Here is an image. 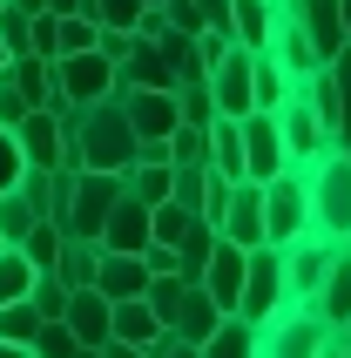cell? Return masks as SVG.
<instances>
[{
	"instance_id": "ba28073f",
	"label": "cell",
	"mask_w": 351,
	"mask_h": 358,
	"mask_svg": "<svg viewBox=\"0 0 351 358\" xmlns=\"http://www.w3.org/2000/svg\"><path fill=\"white\" fill-rule=\"evenodd\" d=\"M324 338H331V331H324L304 304H291V311H277V318L257 331V358H317Z\"/></svg>"
},
{
	"instance_id": "f35d334b",
	"label": "cell",
	"mask_w": 351,
	"mask_h": 358,
	"mask_svg": "<svg viewBox=\"0 0 351 358\" xmlns=\"http://www.w3.org/2000/svg\"><path fill=\"white\" fill-rule=\"evenodd\" d=\"M41 318H34V304L14 298V304H0V345H34Z\"/></svg>"
},
{
	"instance_id": "7c38bea8",
	"label": "cell",
	"mask_w": 351,
	"mask_h": 358,
	"mask_svg": "<svg viewBox=\"0 0 351 358\" xmlns=\"http://www.w3.org/2000/svg\"><path fill=\"white\" fill-rule=\"evenodd\" d=\"M236 129H243V182H271V176H284V142H277V122L264 115V108H250Z\"/></svg>"
},
{
	"instance_id": "9c48e42d",
	"label": "cell",
	"mask_w": 351,
	"mask_h": 358,
	"mask_svg": "<svg viewBox=\"0 0 351 358\" xmlns=\"http://www.w3.org/2000/svg\"><path fill=\"white\" fill-rule=\"evenodd\" d=\"M277 14H291V20H297V34L317 48V61H324V68H331V61L351 48V41H345V14H338V0H284Z\"/></svg>"
},
{
	"instance_id": "f1b7e54d",
	"label": "cell",
	"mask_w": 351,
	"mask_h": 358,
	"mask_svg": "<svg viewBox=\"0 0 351 358\" xmlns=\"http://www.w3.org/2000/svg\"><path fill=\"white\" fill-rule=\"evenodd\" d=\"M122 196H136L142 210L169 203V162H129L122 169Z\"/></svg>"
},
{
	"instance_id": "8d00e7d4",
	"label": "cell",
	"mask_w": 351,
	"mask_h": 358,
	"mask_svg": "<svg viewBox=\"0 0 351 358\" xmlns=\"http://www.w3.org/2000/svg\"><path fill=\"white\" fill-rule=\"evenodd\" d=\"M0 48H7V55H34V14H20V7H7V0H0Z\"/></svg>"
},
{
	"instance_id": "52a82bcc",
	"label": "cell",
	"mask_w": 351,
	"mask_h": 358,
	"mask_svg": "<svg viewBox=\"0 0 351 358\" xmlns=\"http://www.w3.org/2000/svg\"><path fill=\"white\" fill-rule=\"evenodd\" d=\"M48 75H55V88L75 101V108H88V101H115V61H101L95 48H88V55L48 61Z\"/></svg>"
},
{
	"instance_id": "7bdbcfd3",
	"label": "cell",
	"mask_w": 351,
	"mask_h": 358,
	"mask_svg": "<svg viewBox=\"0 0 351 358\" xmlns=\"http://www.w3.org/2000/svg\"><path fill=\"white\" fill-rule=\"evenodd\" d=\"M81 345H75V331L68 324H41L34 331V345H27V358H75Z\"/></svg>"
},
{
	"instance_id": "d6986e66",
	"label": "cell",
	"mask_w": 351,
	"mask_h": 358,
	"mask_svg": "<svg viewBox=\"0 0 351 358\" xmlns=\"http://www.w3.org/2000/svg\"><path fill=\"white\" fill-rule=\"evenodd\" d=\"M264 55H271L291 81H311L317 68H324V61H317V48L297 34V20H291V14H277V20H271V48H264Z\"/></svg>"
},
{
	"instance_id": "d590c367",
	"label": "cell",
	"mask_w": 351,
	"mask_h": 358,
	"mask_svg": "<svg viewBox=\"0 0 351 358\" xmlns=\"http://www.w3.org/2000/svg\"><path fill=\"white\" fill-rule=\"evenodd\" d=\"M136 14H142V0H81V20L122 27V34H136Z\"/></svg>"
},
{
	"instance_id": "8fae6325",
	"label": "cell",
	"mask_w": 351,
	"mask_h": 358,
	"mask_svg": "<svg viewBox=\"0 0 351 358\" xmlns=\"http://www.w3.org/2000/svg\"><path fill=\"white\" fill-rule=\"evenodd\" d=\"M216 237L236 243V250H257L264 243V182H230V203L216 217Z\"/></svg>"
},
{
	"instance_id": "484cf974",
	"label": "cell",
	"mask_w": 351,
	"mask_h": 358,
	"mask_svg": "<svg viewBox=\"0 0 351 358\" xmlns=\"http://www.w3.org/2000/svg\"><path fill=\"white\" fill-rule=\"evenodd\" d=\"M95 264H101V243H88V237H61V250H55V278L68 284V291H88V284H95Z\"/></svg>"
},
{
	"instance_id": "7402d4cb",
	"label": "cell",
	"mask_w": 351,
	"mask_h": 358,
	"mask_svg": "<svg viewBox=\"0 0 351 358\" xmlns=\"http://www.w3.org/2000/svg\"><path fill=\"white\" fill-rule=\"evenodd\" d=\"M210 250H216V223H203V217H196V223H189V237L169 250V278L203 284V271H210Z\"/></svg>"
},
{
	"instance_id": "4dcf8cb0",
	"label": "cell",
	"mask_w": 351,
	"mask_h": 358,
	"mask_svg": "<svg viewBox=\"0 0 351 358\" xmlns=\"http://www.w3.org/2000/svg\"><path fill=\"white\" fill-rule=\"evenodd\" d=\"M196 358H257V331L243 318H223L210 338L196 345Z\"/></svg>"
},
{
	"instance_id": "83f0119b",
	"label": "cell",
	"mask_w": 351,
	"mask_h": 358,
	"mask_svg": "<svg viewBox=\"0 0 351 358\" xmlns=\"http://www.w3.org/2000/svg\"><path fill=\"white\" fill-rule=\"evenodd\" d=\"M223 324V311H216L210 298H203V284H189V298H182V311H176V324H169V338H182V345H203Z\"/></svg>"
},
{
	"instance_id": "91938a15",
	"label": "cell",
	"mask_w": 351,
	"mask_h": 358,
	"mask_svg": "<svg viewBox=\"0 0 351 358\" xmlns=\"http://www.w3.org/2000/svg\"><path fill=\"white\" fill-rule=\"evenodd\" d=\"M7 61H14V55H7V48H0V75H7Z\"/></svg>"
},
{
	"instance_id": "f6af8a7d",
	"label": "cell",
	"mask_w": 351,
	"mask_h": 358,
	"mask_svg": "<svg viewBox=\"0 0 351 358\" xmlns=\"http://www.w3.org/2000/svg\"><path fill=\"white\" fill-rule=\"evenodd\" d=\"M162 20H169L176 34H203V14H196V0H162Z\"/></svg>"
},
{
	"instance_id": "9a60e30c",
	"label": "cell",
	"mask_w": 351,
	"mask_h": 358,
	"mask_svg": "<svg viewBox=\"0 0 351 358\" xmlns=\"http://www.w3.org/2000/svg\"><path fill=\"white\" fill-rule=\"evenodd\" d=\"M122 115H129L136 142H169V129L182 122L176 115V88H136V95H122Z\"/></svg>"
},
{
	"instance_id": "9f6ffc18",
	"label": "cell",
	"mask_w": 351,
	"mask_h": 358,
	"mask_svg": "<svg viewBox=\"0 0 351 358\" xmlns=\"http://www.w3.org/2000/svg\"><path fill=\"white\" fill-rule=\"evenodd\" d=\"M338 14H345V41H351V0H338Z\"/></svg>"
},
{
	"instance_id": "ab89813d",
	"label": "cell",
	"mask_w": 351,
	"mask_h": 358,
	"mask_svg": "<svg viewBox=\"0 0 351 358\" xmlns=\"http://www.w3.org/2000/svg\"><path fill=\"white\" fill-rule=\"evenodd\" d=\"M34 291V264L20 257V250H0V304H14Z\"/></svg>"
},
{
	"instance_id": "db71d44e",
	"label": "cell",
	"mask_w": 351,
	"mask_h": 358,
	"mask_svg": "<svg viewBox=\"0 0 351 358\" xmlns=\"http://www.w3.org/2000/svg\"><path fill=\"white\" fill-rule=\"evenodd\" d=\"M7 7H20V14H41V7H48V0H7Z\"/></svg>"
},
{
	"instance_id": "cb8c5ba5",
	"label": "cell",
	"mask_w": 351,
	"mask_h": 358,
	"mask_svg": "<svg viewBox=\"0 0 351 358\" xmlns=\"http://www.w3.org/2000/svg\"><path fill=\"white\" fill-rule=\"evenodd\" d=\"M271 20H277L271 0H230V41L236 48L264 55V48H271Z\"/></svg>"
},
{
	"instance_id": "ee69618b",
	"label": "cell",
	"mask_w": 351,
	"mask_h": 358,
	"mask_svg": "<svg viewBox=\"0 0 351 358\" xmlns=\"http://www.w3.org/2000/svg\"><path fill=\"white\" fill-rule=\"evenodd\" d=\"M20 169H27V162H20V149H14V129H0V196L20 182Z\"/></svg>"
},
{
	"instance_id": "680465c9",
	"label": "cell",
	"mask_w": 351,
	"mask_h": 358,
	"mask_svg": "<svg viewBox=\"0 0 351 358\" xmlns=\"http://www.w3.org/2000/svg\"><path fill=\"white\" fill-rule=\"evenodd\" d=\"M338 338H345V358H351V324H345V331H338Z\"/></svg>"
},
{
	"instance_id": "8992f818",
	"label": "cell",
	"mask_w": 351,
	"mask_h": 358,
	"mask_svg": "<svg viewBox=\"0 0 351 358\" xmlns=\"http://www.w3.org/2000/svg\"><path fill=\"white\" fill-rule=\"evenodd\" d=\"M277 142H284V169H297V176H304V169H311L317 156H324V149H331V136H324V122L311 115V101H304V88H297L291 101H284V108H277Z\"/></svg>"
},
{
	"instance_id": "5b68a950",
	"label": "cell",
	"mask_w": 351,
	"mask_h": 358,
	"mask_svg": "<svg viewBox=\"0 0 351 358\" xmlns=\"http://www.w3.org/2000/svg\"><path fill=\"white\" fill-rule=\"evenodd\" d=\"M122 196V176H101V169H75V196H68V217H61V237H101V223Z\"/></svg>"
},
{
	"instance_id": "1f68e13d",
	"label": "cell",
	"mask_w": 351,
	"mask_h": 358,
	"mask_svg": "<svg viewBox=\"0 0 351 358\" xmlns=\"http://www.w3.org/2000/svg\"><path fill=\"white\" fill-rule=\"evenodd\" d=\"M169 169H210V129L176 122L169 129Z\"/></svg>"
},
{
	"instance_id": "7a4b0ae2",
	"label": "cell",
	"mask_w": 351,
	"mask_h": 358,
	"mask_svg": "<svg viewBox=\"0 0 351 358\" xmlns=\"http://www.w3.org/2000/svg\"><path fill=\"white\" fill-rule=\"evenodd\" d=\"M304 203H311V237L351 243V162L338 149H324L304 169Z\"/></svg>"
},
{
	"instance_id": "ffe728a7",
	"label": "cell",
	"mask_w": 351,
	"mask_h": 358,
	"mask_svg": "<svg viewBox=\"0 0 351 358\" xmlns=\"http://www.w3.org/2000/svg\"><path fill=\"white\" fill-rule=\"evenodd\" d=\"M142 284H149V264H142V257H115V250H101V264H95V291H101L108 304L142 298Z\"/></svg>"
},
{
	"instance_id": "c3c4849f",
	"label": "cell",
	"mask_w": 351,
	"mask_h": 358,
	"mask_svg": "<svg viewBox=\"0 0 351 358\" xmlns=\"http://www.w3.org/2000/svg\"><path fill=\"white\" fill-rule=\"evenodd\" d=\"M34 55L55 61V14H34Z\"/></svg>"
},
{
	"instance_id": "60d3db41",
	"label": "cell",
	"mask_w": 351,
	"mask_h": 358,
	"mask_svg": "<svg viewBox=\"0 0 351 358\" xmlns=\"http://www.w3.org/2000/svg\"><path fill=\"white\" fill-rule=\"evenodd\" d=\"M55 250H61V230H55V223H48V217H41L34 230L20 237V257L34 264V271H55Z\"/></svg>"
},
{
	"instance_id": "681fc988",
	"label": "cell",
	"mask_w": 351,
	"mask_h": 358,
	"mask_svg": "<svg viewBox=\"0 0 351 358\" xmlns=\"http://www.w3.org/2000/svg\"><path fill=\"white\" fill-rule=\"evenodd\" d=\"M149 358H196V345H182V338H169V331H162V338L149 345Z\"/></svg>"
},
{
	"instance_id": "5bb4252c",
	"label": "cell",
	"mask_w": 351,
	"mask_h": 358,
	"mask_svg": "<svg viewBox=\"0 0 351 358\" xmlns=\"http://www.w3.org/2000/svg\"><path fill=\"white\" fill-rule=\"evenodd\" d=\"M14 149L27 169H61V149H68V136H61V122L48 115V108H27V115L14 122Z\"/></svg>"
},
{
	"instance_id": "4316f807",
	"label": "cell",
	"mask_w": 351,
	"mask_h": 358,
	"mask_svg": "<svg viewBox=\"0 0 351 358\" xmlns=\"http://www.w3.org/2000/svg\"><path fill=\"white\" fill-rule=\"evenodd\" d=\"M210 176L243 182V129H236L230 115H216V122H210Z\"/></svg>"
},
{
	"instance_id": "ac0fdd59",
	"label": "cell",
	"mask_w": 351,
	"mask_h": 358,
	"mask_svg": "<svg viewBox=\"0 0 351 358\" xmlns=\"http://www.w3.org/2000/svg\"><path fill=\"white\" fill-rule=\"evenodd\" d=\"M243 257H250V250H236V243H223V237H216L210 271H203V298H210L223 318L236 311V291H243Z\"/></svg>"
},
{
	"instance_id": "be15d7a7",
	"label": "cell",
	"mask_w": 351,
	"mask_h": 358,
	"mask_svg": "<svg viewBox=\"0 0 351 358\" xmlns=\"http://www.w3.org/2000/svg\"><path fill=\"white\" fill-rule=\"evenodd\" d=\"M0 250H7V243H0Z\"/></svg>"
},
{
	"instance_id": "f546056e",
	"label": "cell",
	"mask_w": 351,
	"mask_h": 358,
	"mask_svg": "<svg viewBox=\"0 0 351 358\" xmlns=\"http://www.w3.org/2000/svg\"><path fill=\"white\" fill-rule=\"evenodd\" d=\"M331 88H338V108H331V149L351 162V48L331 61Z\"/></svg>"
},
{
	"instance_id": "277c9868",
	"label": "cell",
	"mask_w": 351,
	"mask_h": 358,
	"mask_svg": "<svg viewBox=\"0 0 351 358\" xmlns=\"http://www.w3.org/2000/svg\"><path fill=\"white\" fill-rule=\"evenodd\" d=\"M297 237H311V203H304V176L284 169V176L264 182V243L284 250V243H297Z\"/></svg>"
},
{
	"instance_id": "836d02e7",
	"label": "cell",
	"mask_w": 351,
	"mask_h": 358,
	"mask_svg": "<svg viewBox=\"0 0 351 358\" xmlns=\"http://www.w3.org/2000/svg\"><path fill=\"white\" fill-rule=\"evenodd\" d=\"M182 298H189V284H182V278H149V284H142V304L156 311V324H162V331L176 324V311H182Z\"/></svg>"
},
{
	"instance_id": "e0dca14e",
	"label": "cell",
	"mask_w": 351,
	"mask_h": 358,
	"mask_svg": "<svg viewBox=\"0 0 351 358\" xmlns=\"http://www.w3.org/2000/svg\"><path fill=\"white\" fill-rule=\"evenodd\" d=\"M101 250H115V257H142L149 250V210H142L136 196H115V210H108V223H101Z\"/></svg>"
},
{
	"instance_id": "11a10c76",
	"label": "cell",
	"mask_w": 351,
	"mask_h": 358,
	"mask_svg": "<svg viewBox=\"0 0 351 358\" xmlns=\"http://www.w3.org/2000/svg\"><path fill=\"white\" fill-rule=\"evenodd\" d=\"M0 358H27V345H0Z\"/></svg>"
},
{
	"instance_id": "30bf717a",
	"label": "cell",
	"mask_w": 351,
	"mask_h": 358,
	"mask_svg": "<svg viewBox=\"0 0 351 358\" xmlns=\"http://www.w3.org/2000/svg\"><path fill=\"white\" fill-rule=\"evenodd\" d=\"M331 250H338V243H324V237H297V243L277 250V257H284V298H291V304H311L317 298V284H324V271H331Z\"/></svg>"
},
{
	"instance_id": "bcb514c9",
	"label": "cell",
	"mask_w": 351,
	"mask_h": 358,
	"mask_svg": "<svg viewBox=\"0 0 351 358\" xmlns=\"http://www.w3.org/2000/svg\"><path fill=\"white\" fill-rule=\"evenodd\" d=\"M230 48H236L230 34H196V61H203V75H210V68H216L223 55H230Z\"/></svg>"
},
{
	"instance_id": "e575fe53",
	"label": "cell",
	"mask_w": 351,
	"mask_h": 358,
	"mask_svg": "<svg viewBox=\"0 0 351 358\" xmlns=\"http://www.w3.org/2000/svg\"><path fill=\"white\" fill-rule=\"evenodd\" d=\"M27 304H34L41 324H61V311H68V284L55 278V271H34V291H27Z\"/></svg>"
},
{
	"instance_id": "3957f363",
	"label": "cell",
	"mask_w": 351,
	"mask_h": 358,
	"mask_svg": "<svg viewBox=\"0 0 351 358\" xmlns=\"http://www.w3.org/2000/svg\"><path fill=\"white\" fill-rule=\"evenodd\" d=\"M277 311H291V298H284V257H277L271 243H257L250 257H243V291H236L230 318H243L250 331H264Z\"/></svg>"
},
{
	"instance_id": "d4e9b609",
	"label": "cell",
	"mask_w": 351,
	"mask_h": 358,
	"mask_svg": "<svg viewBox=\"0 0 351 358\" xmlns=\"http://www.w3.org/2000/svg\"><path fill=\"white\" fill-rule=\"evenodd\" d=\"M108 338L142 345V352H149V345L162 338V324H156V311H149L142 298H129V304H108Z\"/></svg>"
},
{
	"instance_id": "7dc6e473",
	"label": "cell",
	"mask_w": 351,
	"mask_h": 358,
	"mask_svg": "<svg viewBox=\"0 0 351 358\" xmlns=\"http://www.w3.org/2000/svg\"><path fill=\"white\" fill-rule=\"evenodd\" d=\"M20 115H27V101H20V88H14V81L0 75V129H14Z\"/></svg>"
},
{
	"instance_id": "816d5d0a",
	"label": "cell",
	"mask_w": 351,
	"mask_h": 358,
	"mask_svg": "<svg viewBox=\"0 0 351 358\" xmlns=\"http://www.w3.org/2000/svg\"><path fill=\"white\" fill-rule=\"evenodd\" d=\"M41 14H55V20H68V14H81V0H48Z\"/></svg>"
},
{
	"instance_id": "f5cc1de1",
	"label": "cell",
	"mask_w": 351,
	"mask_h": 358,
	"mask_svg": "<svg viewBox=\"0 0 351 358\" xmlns=\"http://www.w3.org/2000/svg\"><path fill=\"white\" fill-rule=\"evenodd\" d=\"M317 358H345V338H338V331H331V338L317 345Z\"/></svg>"
},
{
	"instance_id": "74e56055",
	"label": "cell",
	"mask_w": 351,
	"mask_h": 358,
	"mask_svg": "<svg viewBox=\"0 0 351 358\" xmlns=\"http://www.w3.org/2000/svg\"><path fill=\"white\" fill-rule=\"evenodd\" d=\"M34 203H20L14 189H7V196H0V243H7V250H20V237H27V230H34Z\"/></svg>"
},
{
	"instance_id": "6125c7cd",
	"label": "cell",
	"mask_w": 351,
	"mask_h": 358,
	"mask_svg": "<svg viewBox=\"0 0 351 358\" xmlns=\"http://www.w3.org/2000/svg\"><path fill=\"white\" fill-rule=\"evenodd\" d=\"M271 7H284V0H271Z\"/></svg>"
},
{
	"instance_id": "4fadbf2b",
	"label": "cell",
	"mask_w": 351,
	"mask_h": 358,
	"mask_svg": "<svg viewBox=\"0 0 351 358\" xmlns=\"http://www.w3.org/2000/svg\"><path fill=\"white\" fill-rule=\"evenodd\" d=\"M324 331H345L351 324V243H338L331 250V271H324V284H317V298L304 304Z\"/></svg>"
},
{
	"instance_id": "d6a6232c",
	"label": "cell",
	"mask_w": 351,
	"mask_h": 358,
	"mask_svg": "<svg viewBox=\"0 0 351 358\" xmlns=\"http://www.w3.org/2000/svg\"><path fill=\"white\" fill-rule=\"evenodd\" d=\"M189 223H196V210H182V203H156V210H149V243L176 250V243L189 237Z\"/></svg>"
},
{
	"instance_id": "6da1fadb",
	"label": "cell",
	"mask_w": 351,
	"mask_h": 358,
	"mask_svg": "<svg viewBox=\"0 0 351 358\" xmlns=\"http://www.w3.org/2000/svg\"><path fill=\"white\" fill-rule=\"evenodd\" d=\"M61 169H101V176H122L136 162V129L122 115V101H88V108H61Z\"/></svg>"
},
{
	"instance_id": "603a6c76",
	"label": "cell",
	"mask_w": 351,
	"mask_h": 358,
	"mask_svg": "<svg viewBox=\"0 0 351 358\" xmlns=\"http://www.w3.org/2000/svg\"><path fill=\"white\" fill-rule=\"evenodd\" d=\"M297 88H304V81H291V75H284V68H277L271 55H250V108L277 115V108H284V101H291Z\"/></svg>"
},
{
	"instance_id": "94428289",
	"label": "cell",
	"mask_w": 351,
	"mask_h": 358,
	"mask_svg": "<svg viewBox=\"0 0 351 358\" xmlns=\"http://www.w3.org/2000/svg\"><path fill=\"white\" fill-rule=\"evenodd\" d=\"M142 7H162V0H142Z\"/></svg>"
},
{
	"instance_id": "44dd1931",
	"label": "cell",
	"mask_w": 351,
	"mask_h": 358,
	"mask_svg": "<svg viewBox=\"0 0 351 358\" xmlns=\"http://www.w3.org/2000/svg\"><path fill=\"white\" fill-rule=\"evenodd\" d=\"M61 324L75 331V345H108V298H101L95 284H88V291H68Z\"/></svg>"
},
{
	"instance_id": "6f0895ef",
	"label": "cell",
	"mask_w": 351,
	"mask_h": 358,
	"mask_svg": "<svg viewBox=\"0 0 351 358\" xmlns=\"http://www.w3.org/2000/svg\"><path fill=\"white\" fill-rule=\"evenodd\" d=\"M75 358H101V352H95V345H81V352H75Z\"/></svg>"
},
{
	"instance_id": "f907efd6",
	"label": "cell",
	"mask_w": 351,
	"mask_h": 358,
	"mask_svg": "<svg viewBox=\"0 0 351 358\" xmlns=\"http://www.w3.org/2000/svg\"><path fill=\"white\" fill-rule=\"evenodd\" d=\"M95 352H101V358H149V352H142V345H122V338H108V345H95Z\"/></svg>"
},
{
	"instance_id": "b9f144b4",
	"label": "cell",
	"mask_w": 351,
	"mask_h": 358,
	"mask_svg": "<svg viewBox=\"0 0 351 358\" xmlns=\"http://www.w3.org/2000/svg\"><path fill=\"white\" fill-rule=\"evenodd\" d=\"M95 20H81V14H68V20H55V61L61 55H88V48H95Z\"/></svg>"
},
{
	"instance_id": "2e32d148",
	"label": "cell",
	"mask_w": 351,
	"mask_h": 358,
	"mask_svg": "<svg viewBox=\"0 0 351 358\" xmlns=\"http://www.w3.org/2000/svg\"><path fill=\"white\" fill-rule=\"evenodd\" d=\"M210 101H216V115H230V122L250 115V48H230L210 68Z\"/></svg>"
}]
</instances>
